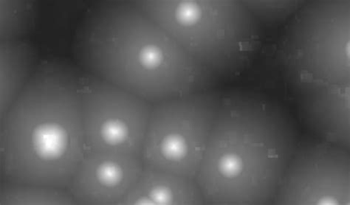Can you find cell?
Here are the masks:
<instances>
[{
    "label": "cell",
    "instance_id": "cell-4",
    "mask_svg": "<svg viewBox=\"0 0 350 205\" xmlns=\"http://www.w3.org/2000/svg\"><path fill=\"white\" fill-rule=\"evenodd\" d=\"M192 59L219 79L241 73L261 49L262 25L237 0H137Z\"/></svg>",
    "mask_w": 350,
    "mask_h": 205
},
{
    "label": "cell",
    "instance_id": "cell-7",
    "mask_svg": "<svg viewBox=\"0 0 350 205\" xmlns=\"http://www.w3.org/2000/svg\"><path fill=\"white\" fill-rule=\"evenodd\" d=\"M79 92L86 152L142 158L152 105L82 70Z\"/></svg>",
    "mask_w": 350,
    "mask_h": 205
},
{
    "label": "cell",
    "instance_id": "cell-10",
    "mask_svg": "<svg viewBox=\"0 0 350 205\" xmlns=\"http://www.w3.org/2000/svg\"><path fill=\"white\" fill-rule=\"evenodd\" d=\"M350 85L298 96L302 118L320 141L349 149Z\"/></svg>",
    "mask_w": 350,
    "mask_h": 205
},
{
    "label": "cell",
    "instance_id": "cell-9",
    "mask_svg": "<svg viewBox=\"0 0 350 205\" xmlns=\"http://www.w3.org/2000/svg\"><path fill=\"white\" fill-rule=\"evenodd\" d=\"M143 169L141 157L86 152L68 189L79 205H122Z\"/></svg>",
    "mask_w": 350,
    "mask_h": 205
},
{
    "label": "cell",
    "instance_id": "cell-5",
    "mask_svg": "<svg viewBox=\"0 0 350 205\" xmlns=\"http://www.w3.org/2000/svg\"><path fill=\"white\" fill-rule=\"evenodd\" d=\"M279 60L297 96L350 85V2L312 1L290 20Z\"/></svg>",
    "mask_w": 350,
    "mask_h": 205
},
{
    "label": "cell",
    "instance_id": "cell-8",
    "mask_svg": "<svg viewBox=\"0 0 350 205\" xmlns=\"http://www.w3.org/2000/svg\"><path fill=\"white\" fill-rule=\"evenodd\" d=\"M349 150L320 139L298 144L272 204L349 205Z\"/></svg>",
    "mask_w": 350,
    "mask_h": 205
},
{
    "label": "cell",
    "instance_id": "cell-11",
    "mask_svg": "<svg viewBox=\"0 0 350 205\" xmlns=\"http://www.w3.org/2000/svg\"><path fill=\"white\" fill-rule=\"evenodd\" d=\"M206 204L194 179L144 166L139 179L122 205Z\"/></svg>",
    "mask_w": 350,
    "mask_h": 205
},
{
    "label": "cell",
    "instance_id": "cell-14",
    "mask_svg": "<svg viewBox=\"0 0 350 205\" xmlns=\"http://www.w3.org/2000/svg\"><path fill=\"white\" fill-rule=\"evenodd\" d=\"M33 12L31 3L24 1H2L1 42L22 40L29 30Z\"/></svg>",
    "mask_w": 350,
    "mask_h": 205
},
{
    "label": "cell",
    "instance_id": "cell-3",
    "mask_svg": "<svg viewBox=\"0 0 350 205\" xmlns=\"http://www.w3.org/2000/svg\"><path fill=\"white\" fill-rule=\"evenodd\" d=\"M80 71L42 63L1 115L2 182L68 188L86 152Z\"/></svg>",
    "mask_w": 350,
    "mask_h": 205
},
{
    "label": "cell",
    "instance_id": "cell-6",
    "mask_svg": "<svg viewBox=\"0 0 350 205\" xmlns=\"http://www.w3.org/2000/svg\"><path fill=\"white\" fill-rule=\"evenodd\" d=\"M223 94L209 90L152 105L144 166L196 180Z\"/></svg>",
    "mask_w": 350,
    "mask_h": 205
},
{
    "label": "cell",
    "instance_id": "cell-1",
    "mask_svg": "<svg viewBox=\"0 0 350 205\" xmlns=\"http://www.w3.org/2000/svg\"><path fill=\"white\" fill-rule=\"evenodd\" d=\"M82 70L154 105L214 90L220 79L184 51L137 1H106L77 31Z\"/></svg>",
    "mask_w": 350,
    "mask_h": 205
},
{
    "label": "cell",
    "instance_id": "cell-15",
    "mask_svg": "<svg viewBox=\"0 0 350 205\" xmlns=\"http://www.w3.org/2000/svg\"><path fill=\"white\" fill-rule=\"evenodd\" d=\"M244 4L261 25H279L296 14L307 1L299 0H244Z\"/></svg>",
    "mask_w": 350,
    "mask_h": 205
},
{
    "label": "cell",
    "instance_id": "cell-13",
    "mask_svg": "<svg viewBox=\"0 0 350 205\" xmlns=\"http://www.w3.org/2000/svg\"><path fill=\"white\" fill-rule=\"evenodd\" d=\"M1 205H75L68 189L31 183L2 182Z\"/></svg>",
    "mask_w": 350,
    "mask_h": 205
},
{
    "label": "cell",
    "instance_id": "cell-2",
    "mask_svg": "<svg viewBox=\"0 0 350 205\" xmlns=\"http://www.w3.org/2000/svg\"><path fill=\"white\" fill-rule=\"evenodd\" d=\"M298 145L292 119L259 92H224L196 180L206 204H272Z\"/></svg>",
    "mask_w": 350,
    "mask_h": 205
},
{
    "label": "cell",
    "instance_id": "cell-12",
    "mask_svg": "<svg viewBox=\"0 0 350 205\" xmlns=\"http://www.w3.org/2000/svg\"><path fill=\"white\" fill-rule=\"evenodd\" d=\"M36 68L30 44L23 40L0 44V114L3 115L29 82Z\"/></svg>",
    "mask_w": 350,
    "mask_h": 205
}]
</instances>
